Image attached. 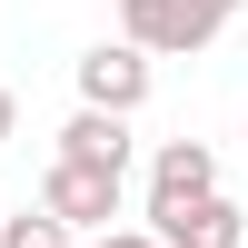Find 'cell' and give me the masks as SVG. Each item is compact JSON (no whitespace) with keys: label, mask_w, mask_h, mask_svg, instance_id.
I'll list each match as a JSON object with an SVG mask.
<instances>
[{"label":"cell","mask_w":248,"mask_h":248,"mask_svg":"<svg viewBox=\"0 0 248 248\" xmlns=\"http://www.w3.org/2000/svg\"><path fill=\"white\" fill-rule=\"evenodd\" d=\"M10 139H20V90L0 79V149H10Z\"/></svg>","instance_id":"cell-9"},{"label":"cell","mask_w":248,"mask_h":248,"mask_svg":"<svg viewBox=\"0 0 248 248\" xmlns=\"http://www.w3.org/2000/svg\"><path fill=\"white\" fill-rule=\"evenodd\" d=\"M70 79H79L90 109H129L139 119V99H149V50H139V40H99V50L70 60Z\"/></svg>","instance_id":"cell-3"},{"label":"cell","mask_w":248,"mask_h":248,"mask_svg":"<svg viewBox=\"0 0 248 248\" xmlns=\"http://www.w3.org/2000/svg\"><path fill=\"white\" fill-rule=\"evenodd\" d=\"M149 229H159V248H248V218L218 189L189 199V209H149Z\"/></svg>","instance_id":"cell-5"},{"label":"cell","mask_w":248,"mask_h":248,"mask_svg":"<svg viewBox=\"0 0 248 248\" xmlns=\"http://www.w3.org/2000/svg\"><path fill=\"white\" fill-rule=\"evenodd\" d=\"M60 159H90V169H129V159H139L129 109H90V99H79V109L60 119Z\"/></svg>","instance_id":"cell-6"},{"label":"cell","mask_w":248,"mask_h":248,"mask_svg":"<svg viewBox=\"0 0 248 248\" xmlns=\"http://www.w3.org/2000/svg\"><path fill=\"white\" fill-rule=\"evenodd\" d=\"M229 20H238V0H119V40H139L149 60H189V50H209Z\"/></svg>","instance_id":"cell-1"},{"label":"cell","mask_w":248,"mask_h":248,"mask_svg":"<svg viewBox=\"0 0 248 248\" xmlns=\"http://www.w3.org/2000/svg\"><path fill=\"white\" fill-rule=\"evenodd\" d=\"M90 248H159V229H149V218H139V229H99Z\"/></svg>","instance_id":"cell-8"},{"label":"cell","mask_w":248,"mask_h":248,"mask_svg":"<svg viewBox=\"0 0 248 248\" xmlns=\"http://www.w3.org/2000/svg\"><path fill=\"white\" fill-rule=\"evenodd\" d=\"M218 189V149L209 139H159L149 149V209H189Z\"/></svg>","instance_id":"cell-4"},{"label":"cell","mask_w":248,"mask_h":248,"mask_svg":"<svg viewBox=\"0 0 248 248\" xmlns=\"http://www.w3.org/2000/svg\"><path fill=\"white\" fill-rule=\"evenodd\" d=\"M0 248H79V229L50 218V209H30V218H0Z\"/></svg>","instance_id":"cell-7"},{"label":"cell","mask_w":248,"mask_h":248,"mask_svg":"<svg viewBox=\"0 0 248 248\" xmlns=\"http://www.w3.org/2000/svg\"><path fill=\"white\" fill-rule=\"evenodd\" d=\"M119 199H129V169H90V159H50L40 179V209L70 229H119Z\"/></svg>","instance_id":"cell-2"}]
</instances>
